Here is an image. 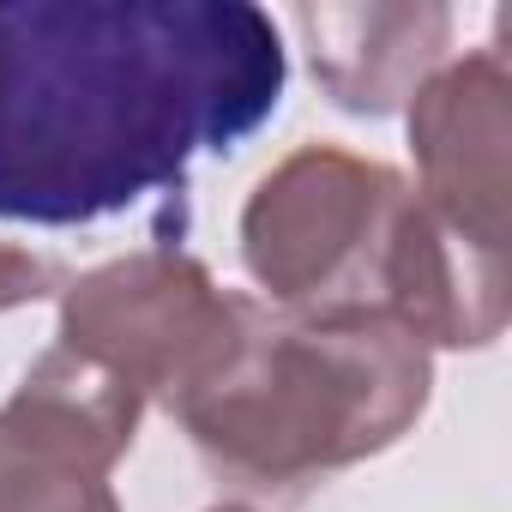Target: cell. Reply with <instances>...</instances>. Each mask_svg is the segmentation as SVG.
I'll list each match as a JSON object with an SVG mask.
<instances>
[{
  "label": "cell",
  "instance_id": "cell-1",
  "mask_svg": "<svg viewBox=\"0 0 512 512\" xmlns=\"http://www.w3.org/2000/svg\"><path fill=\"white\" fill-rule=\"evenodd\" d=\"M278 97L284 43L247 0H0V217L127 211Z\"/></svg>",
  "mask_w": 512,
  "mask_h": 512
},
{
  "label": "cell",
  "instance_id": "cell-2",
  "mask_svg": "<svg viewBox=\"0 0 512 512\" xmlns=\"http://www.w3.org/2000/svg\"><path fill=\"white\" fill-rule=\"evenodd\" d=\"M422 398V344L380 308H332L308 326H260L241 308L235 356L187 404V422L253 476H296L386 446Z\"/></svg>",
  "mask_w": 512,
  "mask_h": 512
},
{
  "label": "cell",
  "instance_id": "cell-3",
  "mask_svg": "<svg viewBox=\"0 0 512 512\" xmlns=\"http://www.w3.org/2000/svg\"><path fill=\"white\" fill-rule=\"evenodd\" d=\"M404 181L332 145L290 157L247 205V266L272 296L332 302L368 278L386 290V260L404 223Z\"/></svg>",
  "mask_w": 512,
  "mask_h": 512
},
{
  "label": "cell",
  "instance_id": "cell-4",
  "mask_svg": "<svg viewBox=\"0 0 512 512\" xmlns=\"http://www.w3.org/2000/svg\"><path fill=\"white\" fill-rule=\"evenodd\" d=\"M241 338V308L217 302L187 260H133L85 278L67 302V350L103 362L133 392L163 386L181 410L223 374Z\"/></svg>",
  "mask_w": 512,
  "mask_h": 512
},
{
  "label": "cell",
  "instance_id": "cell-5",
  "mask_svg": "<svg viewBox=\"0 0 512 512\" xmlns=\"http://www.w3.org/2000/svg\"><path fill=\"white\" fill-rule=\"evenodd\" d=\"M139 392L79 350H55L0 410V512H115L103 464L133 440Z\"/></svg>",
  "mask_w": 512,
  "mask_h": 512
},
{
  "label": "cell",
  "instance_id": "cell-6",
  "mask_svg": "<svg viewBox=\"0 0 512 512\" xmlns=\"http://www.w3.org/2000/svg\"><path fill=\"white\" fill-rule=\"evenodd\" d=\"M416 157L428 175L434 217L482 247H506V67L500 55H470L422 85Z\"/></svg>",
  "mask_w": 512,
  "mask_h": 512
},
{
  "label": "cell",
  "instance_id": "cell-7",
  "mask_svg": "<svg viewBox=\"0 0 512 512\" xmlns=\"http://www.w3.org/2000/svg\"><path fill=\"white\" fill-rule=\"evenodd\" d=\"M314 73L344 109H392L446 49V7H296Z\"/></svg>",
  "mask_w": 512,
  "mask_h": 512
},
{
  "label": "cell",
  "instance_id": "cell-8",
  "mask_svg": "<svg viewBox=\"0 0 512 512\" xmlns=\"http://www.w3.org/2000/svg\"><path fill=\"white\" fill-rule=\"evenodd\" d=\"M43 284H49V272L37 260H25V253H13V247H0V308H13L25 296H43Z\"/></svg>",
  "mask_w": 512,
  "mask_h": 512
},
{
  "label": "cell",
  "instance_id": "cell-9",
  "mask_svg": "<svg viewBox=\"0 0 512 512\" xmlns=\"http://www.w3.org/2000/svg\"><path fill=\"white\" fill-rule=\"evenodd\" d=\"M229 512H235V506H229Z\"/></svg>",
  "mask_w": 512,
  "mask_h": 512
}]
</instances>
